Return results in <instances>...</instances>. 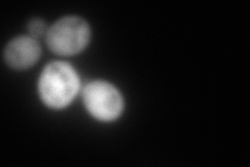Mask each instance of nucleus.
<instances>
[{
    "label": "nucleus",
    "mask_w": 250,
    "mask_h": 167,
    "mask_svg": "<svg viewBox=\"0 0 250 167\" xmlns=\"http://www.w3.org/2000/svg\"><path fill=\"white\" fill-rule=\"evenodd\" d=\"M80 89V78L75 70L65 62L47 65L39 82V91L46 106L62 109L71 102Z\"/></svg>",
    "instance_id": "1"
},
{
    "label": "nucleus",
    "mask_w": 250,
    "mask_h": 167,
    "mask_svg": "<svg viewBox=\"0 0 250 167\" xmlns=\"http://www.w3.org/2000/svg\"><path fill=\"white\" fill-rule=\"evenodd\" d=\"M91 29L87 23L77 16H68L57 21L48 29L46 42L50 50L59 55H74L88 45Z\"/></svg>",
    "instance_id": "2"
},
{
    "label": "nucleus",
    "mask_w": 250,
    "mask_h": 167,
    "mask_svg": "<svg viewBox=\"0 0 250 167\" xmlns=\"http://www.w3.org/2000/svg\"><path fill=\"white\" fill-rule=\"evenodd\" d=\"M83 102L92 116L103 121L118 118L124 108L121 93L112 84L96 81L85 86Z\"/></svg>",
    "instance_id": "3"
},
{
    "label": "nucleus",
    "mask_w": 250,
    "mask_h": 167,
    "mask_svg": "<svg viewBox=\"0 0 250 167\" xmlns=\"http://www.w3.org/2000/svg\"><path fill=\"white\" fill-rule=\"evenodd\" d=\"M41 55V47L36 39L20 36L7 44L4 49L6 64L14 69H26L35 65Z\"/></svg>",
    "instance_id": "4"
},
{
    "label": "nucleus",
    "mask_w": 250,
    "mask_h": 167,
    "mask_svg": "<svg viewBox=\"0 0 250 167\" xmlns=\"http://www.w3.org/2000/svg\"><path fill=\"white\" fill-rule=\"evenodd\" d=\"M28 33L31 38L37 39V38H41L43 36H46L47 33H48V29H47V26L45 24V22L41 19H33L28 23Z\"/></svg>",
    "instance_id": "5"
}]
</instances>
